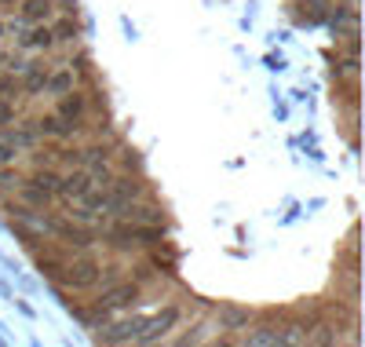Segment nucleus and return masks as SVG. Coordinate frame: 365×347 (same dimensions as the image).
<instances>
[{
	"label": "nucleus",
	"instance_id": "nucleus-1",
	"mask_svg": "<svg viewBox=\"0 0 365 347\" xmlns=\"http://www.w3.org/2000/svg\"><path fill=\"white\" fill-rule=\"evenodd\" d=\"M135 300H139V286H135V281H120V286L106 289V293L96 300V314H88V318H91V329L99 326V318L106 322L113 311H120V307H132Z\"/></svg>",
	"mask_w": 365,
	"mask_h": 347
},
{
	"label": "nucleus",
	"instance_id": "nucleus-2",
	"mask_svg": "<svg viewBox=\"0 0 365 347\" xmlns=\"http://www.w3.org/2000/svg\"><path fill=\"white\" fill-rule=\"evenodd\" d=\"M63 271H66L63 281H66L70 289H91V286H96V281L103 278L99 260H96V256H88V252H81V256H77L73 263H66Z\"/></svg>",
	"mask_w": 365,
	"mask_h": 347
},
{
	"label": "nucleus",
	"instance_id": "nucleus-3",
	"mask_svg": "<svg viewBox=\"0 0 365 347\" xmlns=\"http://www.w3.org/2000/svg\"><path fill=\"white\" fill-rule=\"evenodd\" d=\"M41 227H44V234L63 238L66 245H73V248H81V252L91 248V234H88L84 227L70 223V219H63V216H41Z\"/></svg>",
	"mask_w": 365,
	"mask_h": 347
},
{
	"label": "nucleus",
	"instance_id": "nucleus-4",
	"mask_svg": "<svg viewBox=\"0 0 365 347\" xmlns=\"http://www.w3.org/2000/svg\"><path fill=\"white\" fill-rule=\"evenodd\" d=\"M143 322H146V314H132V318H120V322H113V326H96L99 333H96V340L99 343H128V340H135L139 336V329H143Z\"/></svg>",
	"mask_w": 365,
	"mask_h": 347
},
{
	"label": "nucleus",
	"instance_id": "nucleus-5",
	"mask_svg": "<svg viewBox=\"0 0 365 347\" xmlns=\"http://www.w3.org/2000/svg\"><path fill=\"white\" fill-rule=\"evenodd\" d=\"M175 322H179V307H165L161 314H154V318H146V322H143L135 343H158Z\"/></svg>",
	"mask_w": 365,
	"mask_h": 347
},
{
	"label": "nucleus",
	"instance_id": "nucleus-6",
	"mask_svg": "<svg viewBox=\"0 0 365 347\" xmlns=\"http://www.w3.org/2000/svg\"><path fill=\"white\" fill-rule=\"evenodd\" d=\"M91 186H96V183H91L88 169H77V172H70V176L58 179V191H55V194H63L66 201H81V198L91 191Z\"/></svg>",
	"mask_w": 365,
	"mask_h": 347
},
{
	"label": "nucleus",
	"instance_id": "nucleus-7",
	"mask_svg": "<svg viewBox=\"0 0 365 347\" xmlns=\"http://www.w3.org/2000/svg\"><path fill=\"white\" fill-rule=\"evenodd\" d=\"M34 129L41 136H55V139H70L77 129H81V121H66V117H58V114H48L41 121H34Z\"/></svg>",
	"mask_w": 365,
	"mask_h": 347
},
{
	"label": "nucleus",
	"instance_id": "nucleus-8",
	"mask_svg": "<svg viewBox=\"0 0 365 347\" xmlns=\"http://www.w3.org/2000/svg\"><path fill=\"white\" fill-rule=\"evenodd\" d=\"M19 44L22 48H37V51H48L51 44H55V34H51V26H41V22H34V29H22L19 34Z\"/></svg>",
	"mask_w": 365,
	"mask_h": 347
},
{
	"label": "nucleus",
	"instance_id": "nucleus-9",
	"mask_svg": "<svg viewBox=\"0 0 365 347\" xmlns=\"http://www.w3.org/2000/svg\"><path fill=\"white\" fill-rule=\"evenodd\" d=\"M19 74H22V91H29V96H37V91H44L48 70L41 66V62H26V66H22Z\"/></svg>",
	"mask_w": 365,
	"mask_h": 347
},
{
	"label": "nucleus",
	"instance_id": "nucleus-10",
	"mask_svg": "<svg viewBox=\"0 0 365 347\" xmlns=\"http://www.w3.org/2000/svg\"><path fill=\"white\" fill-rule=\"evenodd\" d=\"M249 318H252L249 307H230V303L220 307V329H245Z\"/></svg>",
	"mask_w": 365,
	"mask_h": 347
},
{
	"label": "nucleus",
	"instance_id": "nucleus-11",
	"mask_svg": "<svg viewBox=\"0 0 365 347\" xmlns=\"http://www.w3.org/2000/svg\"><path fill=\"white\" fill-rule=\"evenodd\" d=\"M19 198L29 205V208H48V201L55 198V194H48V191H41L37 183H19Z\"/></svg>",
	"mask_w": 365,
	"mask_h": 347
},
{
	"label": "nucleus",
	"instance_id": "nucleus-12",
	"mask_svg": "<svg viewBox=\"0 0 365 347\" xmlns=\"http://www.w3.org/2000/svg\"><path fill=\"white\" fill-rule=\"evenodd\" d=\"M44 88L51 91V96H66V91H73V66H66V70H55V74H48Z\"/></svg>",
	"mask_w": 365,
	"mask_h": 347
},
{
	"label": "nucleus",
	"instance_id": "nucleus-13",
	"mask_svg": "<svg viewBox=\"0 0 365 347\" xmlns=\"http://www.w3.org/2000/svg\"><path fill=\"white\" fill-rule=\"evenodd\" d=\"M63 260L55 256V252H37V271L48 278V281H63Z\"/></svg>",
	"mask_w": 365,
	"mask_h": 347
},
{
	"label": "nucleus",
	"instance_id": "nucleus-14",
	"mask_svg": "<svg viewBox=\"0 0 365 347\" xmlns=\"http://www.w3.org/2000/svg\"><path fill=\"white\" fill-rule=\"evenodd\" d=\"M245 343H249V347H278V343H282V329H278V326H259V329L249 333Z\"/></svg>",
	"mask_w": 365,
	"mask_h": 347
},
{
	"label": "nucleus",
	"instance_id": "nucleus-15",
	"mask_svg": "<svg viewBox=\"0 0 365 347\" xmlns=\"http://www.w3.org/2000/svg\"><path fill=\"white\" fill-rule=\"evenodd\" d=\"M51 0H26V4H22V22L26 26H34V22H44L48 15H51Z\"/></svg>",
	"mask_w": 365,
	"mask_h": 347
},
{
	"label": "nucleus",
	"instance_id": "nucleus-16",
	"mask_svg": "<svg viewBox=\"0 0 365 347\" xmlns=\"http://www.w3.org/2000/svg\"><path fill=\"white\" fill-rule=\"evenodd\" d=\"M58 117H66V121H81V117H84V96H77V91H66L63 103H58Z\"/></svg>",
	"mask_w": 365,
	"mask_h": 347
},
{
	"label": "nucleus",
	"instance_id": "nucleus-17",
	"mask_svg": "<svg viewBox=\"0 0 365 347\" xmlns=\"http://www.w3.org/2000/svg\"><path fill=\"white\" fill-rule=\"evenodd\" d=\"M37 129H11L8 136H0V139H8L15 150H29V146H37Z\"/></svg>",
	"mask_w": 365,
	"mask_h": 347
},
{
	"label": "nucleus",
	"instance_id": "nucleus-18",
	"mask_svg": "<svg viewBox=\"0 0 365 347\" xmlns=\"http://www.w3.org/2000/svg\"><path fill=\"white\" fill-rule=\"evenodd\" d=\"M311 340V326H289L282 329V343H307Z\"/></svg>",
	"mask_w": 365,
	"mask_h": 347
},
{
	"label": "nucleus",
	"instance_id": "nucleus-19",
	"mask_svg": "<svg viewBox=\"0 0 365 347\" xmlns=\"http://www.w3.org/2000/svg\"><path fill=\"white\" fill-rule=\"evenodd\" d=\"M29 183H37L41 191H48V194H55V191H58V176H55L51 169H41V172H37L34 179H29Z\"/></svg>",
	"mask_w": 365,
	"mask_h": 347
},
{
	"label": "nucleus",
	"instance_id": "nucleus-20",
	"mask_svg": "<svg viewBox=\"0 0 365 347\" xmlns=\"http://www.w3.org/2000/svg\"><path fill=\"white\" fill-rule=\"evenodd\" d=\"M51 34H55V41H73L77 37V22L73 19H63V22L51 29Z\"/></svg>",
	"mask_w": 365,
	"mask_h": 347
},
{
	"label": "nucleus",
	"instance_id": "nucleus-21",
	"mask_svg": "<svg viewBox=\"0 0 365 347\" xmlns=\"http://www.w3.org/2000/svg\"><path fill=\"white\" fill-rule=\"evenodd\" d=\"M11 91H19V81L11 77V70L0 77V99H11Z\"/></svg>",
	"mask_w": 365,
	"mask_h": 347
},
{
	"label": "nucleus",
	"instance_id": "nucleus-22",
	"mask_svg": "<svg viewBox=\"0 0 365 347\" xmlns=\"http://www.w3.org/2000/svg\"><path fill=\"white\" fill-rule=\"evenodd\" d=\"M22 179H19V172H11L8 165H0V186H19Z\"/></svg>",
	"mask_w": 365,
	"mask_h": 347
},
{
	"label": "nucleus",
	"instance_id": "nucleus-23",
	"mask_svg": "<svg viewBox=\"0 0 365 347\" xmlns=\"http://www.w3.org/2000/svg\"><path fill=\"white\" fill-rule=\"evenodd\" d=\"M15 121V106H11V99H0V124H11Z\"/></svg>",
	"mask_w": 365,
	"mask_h": 347
},
{
	"label": "nucleus",
	"instance_id": "nucleus-24",
	"mask_svg": "<svg viewBox=\"0 0 365 347\" xmlns=\"http://www.w3.org/2000/svg\"><path fill=\"white\" fill-rule=\"evenodd\" d=\"M336 74H358V62H354V59L340 62V70H336Z\"/></svg>",
	"mask_w": 365,
	"mask_h": 347
},
{
	"label": "nucleus",
	"instance_id": "nucleus-25",
	"mask_svg": "<svg viewBox=\"0 0 365 347\" xmlns=\"http://www.w3.org/2000/svg\"><path fill=\"white\" fill-rule=\"evenodd\" d=\"M15 303H19V311H22V314H26V318H34V307H29V303H26V300H15Z\"/></svg>",
	"mask_w": 365,
	"mask_h": 347
},
{
	"label": "nucleus",
	"instance_id": "nucleus-26",
	"mask_svg": "<svg viewBox=\"0 0 365 347\" xmlns=\"http://www.w3.org/2000/svg\"><path fill=\"white\" fill-rule=\"evenodd\" d=\"M63 11L70 15V11H77V0H63Z\"/></svg>",
	"mask_w": 365,
	"mask_h": 347
},
{
	"label": "nucleus",
	"instance_id": "nucleus-27",
	"mask_svg": "<svg viewBox=\"0 0 365 347\" xmlns=\"http://www.w3.org/2000/svg\"><path fill=\"white\" fill-rule=\"evenodd\" d=\"M0 296H8V300H11V293H8V286H4V281H0Z\"/></svg>",
	"mask_w": 365,
	"mask_h": 347
},
{
	"label": "nucleus",
	"instance_id": "nucleus-28",
	"mask_svg": "<svg viewBox=\"0 0 365 347\" xmlns=\"http://www.w3.org/2000/svg\"><path fill=\"white\" fill-rule=\"evenodd\" d=\"M0 4H11V0H0Z\"/></svg>",
	"mask_w": 365,
	"mask_h": 347
}]
</instances>
